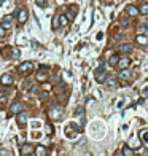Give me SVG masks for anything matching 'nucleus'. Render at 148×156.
I'll list each match as a JSON object with an SVG mask.
<instances>
[{
	"label": "nucleus",
	"mask_w": 148,
	"mask_h": 156,
	"mask_svg": "<svg viewBox=\"0 0 148 156\" xmlns=\"http://www.w3.org/2000/svg\"><path fill=\"white\" fill-rule=\"evenodd\" d=\"M48 116L51 118L53 121H59L64 118V108L62 107H53L51 110L48 111Z\"/></svg>",
	"instance_id": "1"
},
{
	"label": "nucleus",
	"mask_w": 148,
	"mask_h": 156,
	"mask_svg": "<svg viewBox=\"0 0 148 156\" xmlns=\"http://www.w3.org/2000/svg\"><path fill=\"white\" fill-rule=\"evenodd\" d=\"M94 77H96V81L97 83H104L105 81V64H100L99 69H96V72H94Z\"/></svg>",
	"instance_id": "2"
},
{
	"label": "nucleus",
	"mask_w": 148,
	"mask_h": 156,
	"mask_svg": "<svg viewBox=\"0 0 148 156\" xmlns=\"http://www.w3.org/2000/svg\"><path fill=\"white\" fill-rule=\"evenodd\" d=\"M18 118H16V121H18V124L19 126H26V123H27V120H29V115L26 113V110H21V111H18Z\"/></svg>",
	"instance_id": "3"
},
{
	"label": "nucleus",
	"mask_w": 148,
	"mask_h": 156,
	"mask_svg": "<svg viewBox=\"0 0 148 156\" xmlns=\"http://www.w3.org/2000/svg\"><path fill=\"white\" fill-rule=\"evenodd\" d=\"M0 27H3L5 30L11 29V27H13V16H11V15L3 16V19H2V24H0Z\"/></svg>",
	"instance_id": "4"
},
{
	"label": "nucleus",
	"mask_w": 148,
	"mask_h": 156,
	"mask_svg": "<svg viewBox=\"0 0 148 156\" xmlns=\"http://www.w3.org/2000/svg\"><path fill=\"white\" fill-rule=\"evenodd\" d=\"M18 70H19L21 73H30V72L33 70V64L29 62V61H27V62H22V64H19Z\"/></svg>",
	"instance_id": "5"
},
{
	"label": "nucleus",
	"mask_w": 148,
	"mask_h": 156,
	"mask_svg": "<svg viewBox=\"0 0 148 156\" xmlns=\"http://www.w3.org/2000/svg\"><path fill=\"white\" fill-rule=\"evenodd\" d=\"M16 16H18V21L24 24V22L27 21V18H29V11L26 8H19L18 11H16Z\"/></svg>",
	"instance_id": "6"
},
{
	"label": "nucleus",
	"mask_w": 148,
	"mask_h": 156,
	"mask_svg": "<svg viewBox=\"0 0 148 156\" xmlns=\"http://www.w3.org/2000/svg\"><path fill=\"white\" fill-rule=\"evenodd\" d=\"M0 83H2L3 86H10V84H13V75H10V73H3V75L0 77Z\"/></svg>",
	"instance_id": "7"
},
{
	"label": "nucleus",
	"mask_w": 148,
	"mask_h": 156,
	"mask_svg": "<svg viewBox=\"0 0 148 156\" xmlns=\"http://www.w3.org/2000/svg\"><path fill=\"white\" fill-rule=\"evenodd\" d=\"M116 65H118L120 69H127V67L131 65V59L127 57V54L124 57H121V59H118V64H116Z\"/></svg>",
	"instance_id": "8"
},
{
	"label": "nucleus",
	"mask_w": 148,
	"mask_h": 156,
	"mask_svg": "<svg viewBox=\"0 0 148 156\" xmlns=\"http://www.w3.org/2000/svg\"><path fill=\"white\" fill-rule=\"evenodd\" d=\"M104 83H107L110 88H118V78H116L115 75H110V77L105 78V81H104Z\"/></svg>",
	"instance_id": "9"
},
{
	"label": "nucleus",
	"mask_w": 148,
	"mask_h": 156,
	"mask_svg": "<svg viewBox=\"0 0 148 156\" xmlns=\"http://www.w3.org/2000/svg\"><path fill=\"white\" fill-rule=\"evenodd\" d=\"M126 13H127V15H129V16H134V18L140 15L139 8H137L135 5H127V6H126Z\"/></svg>",
	"instance_id": "10"
},
{
	"label": "nucleus",
	"mask_w": 148,
	"mask_h": 156,
	"mask_svg": "<svg viewBox=\"0 0 148 156\" xmlns=\"http://www.w3.org/2000/svg\"><path fill=\"white\" fill-rule=\"evenodd\" d=\"M120 53L121 54H131L132 53V46L129 45V43H123V45H120Z\"/></svg>",
	"instance_id": "11"
},
{
	"label": "nucleus",
	"mask_w": 148,
	"mask_h": 156,
	"mask_svg": "<svg viewBox=\"0 0 148 156\" xmlns=\"http://www.w3.org/2000/svg\"><path fill=\"white\" fill-rule=\"evenodd\" d=\"M137 43L142 46H147L148 45V38H147V32H143L142 35H137Z\"/></svg>",
	"instance_id": "12"
},
{
	"label": "nucleus",
	"mask_w": 148,
	"mask_h": 156,
	"mask_svg": "<svg viewBox=\"0 0 148 156\" xmlns=\"http://www.w3.org/2000/svg\"><path fill=\"white\" fill-rule=\"evenodd\" d=\"M120 80H123V81H127L131 78V72H129V69H121V73H120Z\"/></svg>",
	"instance_id": "13"
},
{
	"label": "nucleus",
	"mask_w": 148,
	"mask_h": 156,
	"mask_svg": "<svg viewBox=\"0 0 148 156\" xmlns=\"http://www.w3.org/2000/svg\"><path fill=\"white\" fill-rule=\"evenodd\" d=\"M21 110H24V105H22L21 102H15L11 105V111H13V113H18V111H21Z\"/></svg>",
	"instance_id": "14"
},
{
	"label": "nucleus",
	"mask_w": 148,
	"mask_h": 156,
	"mask_svg": "<svg viewBox=\"0 0 148 156\" xmlns=\"http://www.w3.org/2000/svg\"><path fill=\"white\" fill-rule=\"evenodd\" d=\"M21 153L22 155H33V147L32 145H24V147H22V150H21Z\"/></svg>",
	"instance_id": "15"
},
{
	"label": "nucleus",
	"mask_w": 148,
	"mask_h": 156,
	"mask_svg": "<svg viewBox=\"0 0 148 156\" xmlns=\"http://www.w3.org/2000/svg\"><path fill=\"white\" fill-rule=\"evenodd\" d=\"M51 27H53V30H58L59 27H60V21H59V15H54V18H53V24H51Z\"/></svg>",
	"instance_id": "16"
},
{
	"label": "nucleus",
	"mask_w": 148,
	"mask_h": 156,
	"mask_svg": "<svg viewBox=\"0 0 148 156\" xmlns=\"http://www.w3.org/2000/svg\"><path fill=\"white\" fill-rule=\"evenodd\" d=\"M75 15H76V8H75V6H70V8L69 10H67V19H73V18H75Z\"/></svg>",
	"instance_id": "17"
},
{
	"label": "nucleus",
	"mask_w": 148,
	"mask_h": 156,
	"mask_svg": "<svg viewBox=\"0 0 148 156\" xmlns=\"http://www.w3.org/2000/svg\"><path fill=\"white\" fill-rule=\"evenodd\" d=\"M118 59H120V57H118V54H113V56H112V57H110V59H108V65L115 67L116 64H118Z\"/></svg>",
	"instance_id": "18"
},
{
	"label": "nucleus",
	"mask_w": 148,
	"mask_h": 156,
	"mask_svg": "<svg viewBox=\"0 0 148 156\" xmlns=\"http://www.w3.org/2000/svg\"><path fill=\"white\" fill-rule=\"evenodd\" d=\"M33 150H35V151H33L35 155H40V156H45L46 155V148L45 147H38V148H33Z\"/></svg>",
	"instance_id": "19"
},
{
	"label": "nucleus",
	"mask_w": 148,
	"mask_h": 156,
	"mask_svg": "<svg viewBox=\"0 0 148 156\" xmlns=\"http://www.w3.org/2000/svg\"><path fill=\"white\" fill-rule=\"evenodd\" d=\"M35 5L40 8H46L48 6V0H35Z\"/></svg>",
	"instance_id": "20"
},
{
	"label": "nucleus",
	"mask_w": 148,
	"mask_h": 156,
	"mask_svg": "<svg viewBox=\"0 0 148 156\" xmlns=\"http://www.w3.org/2000/svg\"><path fill=\"white\" fill-rule=\"evenodd\" d=\"M37 80H38V81H46V80H48V75H46L45 72H38V73H37Z\"/></svg>",
	"instance_id": "21"
},
{
	"label": "nucleus",
	"mask_w": 148,
	"mask_h": 156,
	"mask_svg": "<svg viewBox=\"0 0 148 156\" xmlns=\"http://www.w3.org/2000/svg\"><path fill=\"white\" fill-rule=\"evenodd\" d=\"M83 115H85V108H83L81 105H80V107H76V108H75V116H83Z\"/></svg>",
	"instance_id": "22"
},
{
	"label": "nucleus",
	"mask_w": 148,
	"mask_h": 156,
	"mask_svg": "<svg viewBox=\"0 0 148 156\" xmlns=\"http://www.w3.org/2000/svg\"><path fill=\"white\" fill-rule=\"evenodd\" d=\"M140 135H142V140H143V143H145V145H148V137H147V135H148V131H147V129H143L142 132H140Z\"/></svg>",
	"instance_id": "23"
},
{
	"label": "nucleus",
	"mask_w": 148,
	"mask_h": 156,
	"mask_svg": "<svg viewBox=\"0 0 148 156\" xmlns=\"http://www.w3.org/2000/svg\"><path fill=\"white\" fill-rule=\"evenodd\" d=\"M140 13H142L143 16H147L148 15V5H147V2H143V5H142V10H139Z\"/></svg>",
	"instance_id": "24"
},
{
	"label": "nucleus",
	"mask_w": 148,
	"mask_h": 156,
	"mask_svg": "<svg viewBox=\"0 0 148 156\" xmlns=\"http://www.w3.org/2000/svg\"><path fill=\"white\" fill-rule=\"evenodd\" d=\"M59 21H60V24H62V26L69 24V19H67V16H64V15H59Z\"/></svg>",
	"instance_id": "25"
},
{
	"label": "nucleus",
	"mask_w": 148,
	"mask_h": 156,
	"mask_svg": "<svg viewBox=\"0 0 148 156\" xmlns=\"http://www.w3.org/2000/svg\"><path fill=\"white\" fill-rule=\"evenodd\" d=\"M19 54H21V51H19V48H13V57H15V59H18V57H19Z\"/></svg>",
	"instance_id": "26"
},
{
	"label": "nucleus",
	"mask_w": 148,
	"mask_h": 156,
	"mask_svg": "<svg viewBox=\"0 0 148 156\" xmlns=\"http://www.w3.org/2000/svg\"><path fill=\"white\" fill-rule=\"evenodd\" d=\"M123 155H126V156H132V155H134V151L131 150V148H124V150H123Z\"/></svg>",
	"instance_id": "27"
},
{
	"label": "nucleus",
	"mask_w": 148,
	"mask_h": 156,
	"mask_svg": "<svg viewBox=\"0 0 148 156\" xmlns=\"http://www.w3.org/2000/svg\"><path fill=\"white\" fill-rule=\"evenodd\" d=\"M22 88H24V89H30V88H32V83H30V81H26V83L22 84Z\"/></svg>",
	"instance_id": "28"
},
{
	"label": "nucleus",
	"mask_w": 148,
	"mask_h": 156,
	"mask_svg": "<svg viewBox=\"0 0 148 156\" xmlns=\"http://www.w3.org/2000/svg\"><path fill=\"white\" fill-rule=\"evenodd\" d=\"M3 37H5V29L0 27V38H3Z\"/></svg>",
	"instance_id": "29"
},
{
	"label": "nucleus",
	"mask_w": 148,
	"mask_h": 156,
	"mask_svg": "<svg viewBox=\"0 0 148 156\" xmlns=\"http://www.w3.org/2000/svg\"><path fill=\"white\" fill-rule=\"evenodd\" d=\"M142 96H143V99H147V97H148V89H147V88H145V89H143Z\"/></svg>",
	"instance_id": "30"
}]
</instances>
